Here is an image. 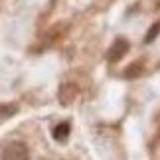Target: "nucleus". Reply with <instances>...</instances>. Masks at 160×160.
<instances>
[{
    "label": "nucleus",
    "mask_w": 160,
    "mask_h": 160,
    "mask_svg": "<svg viewBox=\"0 0 160 160\" xmlns=\"http://www.w3.org/2000/svg\"><path fill=\"white\" fill-rule=\"evenodd\" d=\"M30 158V148L26 146V142H10L6 148L2 150V160H28Z\"/></svg>",
    "instance_id": "f257e3e1"
},
{
    "label": "nucleus",
    "mask_w": 160,
    "mask_h": 160,
    "mask_svg": "<svg viewBox=\"0 0 160 160\" xmlns=\"http://www.w3.org/2000/svg\"><path fill=\"white\" fill-rule=\"evenodd\" d=\"M127 52H128V42H127L125 38H117L113 44L109 46V50H107V53H105V58H107V61L115 63V61H121L122 58H125Z\"/></svg>",
    "instance_id": "f03ea898"
},
{
    "label": "nucleus",
    "mask_w": 160,
    "mask_h": 160,
    "mask_svg": "<svg viewBox=\"0 0 160 160\" xmlns=\"http://www.w3.org/2000/svg\"><path fill=\"white\" fill-rule=\"evenodd\" d=\"M77 95H79V91H77V87L73 83H69V81L61 83V87H59V101H61L63 107L71 105V103L77 99Z\"/></svg>",
    "instance_id": "7ed1b4c3"
},
{
    "label": "nucleus",
    "mask_w": 160,
    "mask_h": 160,
    "mask_svg": "<svg viewBox=\"0 0 160 160\" xmlns=\"http://www.w3.org/2000/svg\"><path fill=\"white\" fill-rule=\"evenodd\" d=\"M144 67H142V61H134V63H131L128 67H125V71H122V75H125L127 79H137L142 75Z\"/></svg>",
    "instance_id": "20e7f679"
},
{
    "label": "nucleus",
    "mask_w": 160,
    "mask_h": 160,
    "mask_svg": "<svg viewBox=\"0 0 160 160\" xmlns=\"http://www.w3.org/2000/svg\"><path fill=\"white\" fill-rule=\"evenodd\" d=\"M67 137H69V125H67V122H59V125L53 128V138L59 140V142H63Z\"/></svg>",
    "instance_id": "39448f33"
},
{
    "label": "nucleus",
    "mask_w": 160,
    "mask_h": 160,
    "mask_svg": "<svg viewBox=\"0 0 160 160\" xmlns=\"http://www.w3.org/2000/svg\"><path fill=\"white\" fill-rule=\"evenodd\" d=\"M18 113V105L16 103H8V105H0V119H8V117H14Z\"/></svg>",
    "instance_id": "423d86ee"
},
{
    "label": "nucleus",
    "mask_w": 160,
    "mask_h": 160,
    "mask_svg": "<svg viewBox=\"0 0 160 160\" xmlns=\"http://www.w3.org/2000/svg\"><path fill=\"white\" fill-rule=\"evenodd\" d=\"M158 34H160V22H156L154 26H152L148 32H146V38H144V42L146 44H150V42H154L156 38H158Z\"/></svg>",
    "instance_id": "0eeeda50"
}]
</instances>
